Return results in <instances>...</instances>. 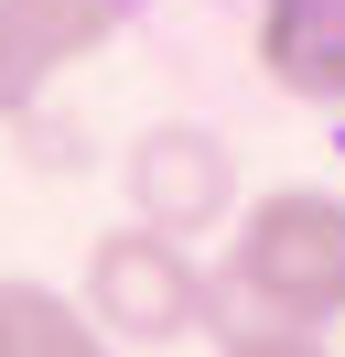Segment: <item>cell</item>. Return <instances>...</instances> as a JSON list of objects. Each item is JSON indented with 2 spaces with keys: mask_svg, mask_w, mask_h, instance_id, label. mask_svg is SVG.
<instances>
[{
  "mask_svg": "<svg viewBox=\"0 0 345 357\" xmlns=\"http://www.w3.org/2000/svg\"><path fill=\"white\" fill-rule=\"evenodd\" d=\"M227 325H345V195L270 184L216 238V335Z\"/></svg>",
  "mask_w": 345,
  "mask_h": 357,
  "instance_id": "6da1fadb",
  "label": "cell"
},
{
  "mask_svg": "<svg viewBox=\"0 0 345 357\" xmlns=\"http://www.w3.org/2000/svg\"><path fill=\"white\" fill-rule=\"evenodd\" d=\"M86 314H97L119 347H184V335H216V271L194 260V238L129 217L108 238H86Z\"/></svg>",
  "mask_w": 345,
  "mask_h": 357,
  "instance_id": "7a4b0ae2",
  "label": "cell"
},
{
  "mask_svg": "<svg viewBox=\"0 0 345 357\" xmlns=\"http://www.w3.org/2000/svg\"><path fill=\"white\" fill-rule=\"evenodd\" d=\"M119 184H129V217L172 227V238H227V217L248 206L227 130H205V119H151V130H129Z\"/></svg>",
  "mask_w": 345,
  "mask_h": 357,
  "instance_id": "3957f363",
  "label": "cell"
},
{
  "mask_svg": "<svg viewBox=\"0 0 345 357\" xmlns=\"http://www.w3.org/2000/svg\"><path fill=\"white\" fill-rule=\"evenodd\" d=\"M248 66L291 109L345 119V0H259L248 11Z\"/></svg>",
  "mask_w": 345,
  "mask_h": 357,
  "instance_id": "277c9868",
  "label": "cell"
},
{
  "mask_svg": "<svg viewBox=\"0 0 345 357\" xmlns=\"http://www.w3.org/2000/svg\"><path fill=\"white\" fill-rule=\"evenodd\" d=\"M0 357H129V347L86 314V292L0 271Z\"/></svg>",
  "mask_w": 345,
  "mask_h": 357,
  "instance_id": "5b68a950",
  "label": "cell"
},
{
  "mask_svg": "<svg viewBox=\"0 0 345 357\" xmlns=\"http://www.w3.org/2000/svg\"><path fill=\"white\" fill-rule=\"evenodd\" d=\"M0 11H11V33L33 44L43 76H65V66H86V54H108L151 0H0Z\"/></svg>",
  "mask_w": 345,
  "mask_h": 357,
  "instance_id": "8992f818",
  "label": "cell"
},
{
  "mask_svg": "<svg viewBox=\"0 0 345 357\" xmlns=\"http://www.w3.org/2000/svg\"><path fill=\"white\" fill-rule=\"evenodd\" d=\"M33 98H43V66H33V44L11 33V11H0V130H22Z\"/></svg>",
  "mask_w": 345,
  "mask_h": 357,
  "instance_id": "52a82bcc",
  "label": "cell"
},
{
  "mask_svg": "<svg viewBox=\"0 0 345 357\" xmlns=\"http://www.w3.org/2000/svg\"><path fill=\"white\" fill-rule=\"evenodd\" d=\"M216 357H335V347H323L313 325H227Z\"/></svg>",
  "mask_w": 345,
  "mask_h": 357,
  "instance_id": "ba28073f",
  "label": "cell"
},
{
  "mask_svg": "<svg viewBox=\"0 0 345 357\" xmlns=\"http://www.w3.org/2000/svg\"><path fill=\"white\" fill-rule=\"evenodd\" d=\"M335 152H345V141H335Z\"/></svg>",
  "mask_w": 345,
  "mask_h": 357,
  "instance_id": "9c48e42d",
  "label": "cell"
}]
</instances>
